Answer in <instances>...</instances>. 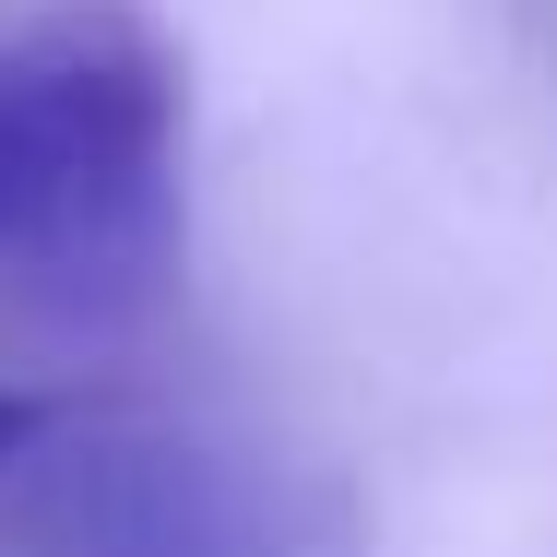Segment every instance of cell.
Returning a JSON list of instances; mask_svg holds the SVG:
<instances>
[{"instance_id": "cell-1", "label": "cell", "mask_w": 557, "mask_h": 557, "mask_svg": "<svg viewBox=\"0 0 557 557\" xmlns=\"http://www.w3.org/2000/svg\"><path fill=\"white\" fill-rule=\"evenodd\" d=\"M190 72L143 0H36L0 36V273L36 309L131 321L178 273Z\"/></svg>"}, {"instance_id": "cell-2", "label": "cell", "mask_w": 557, "mask_h": 557, "mask_svg": "<svg viewBox=\"0 0 557 557\" xmlns=\"http://www.w3.org/2000/svg\"><path fill=\"white\" fill-rule=\"evenodd\" d=\"M24 440H36V404H24V392H0V462H12Z\"/></svg>"}]
</instances>
